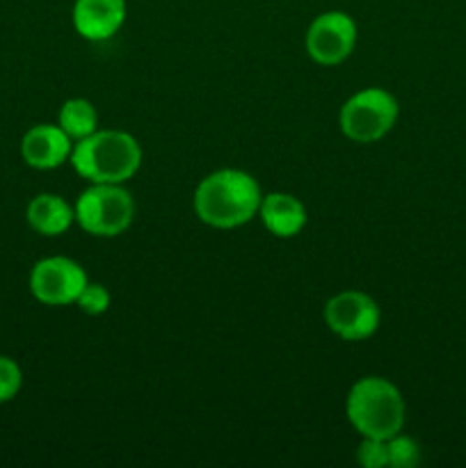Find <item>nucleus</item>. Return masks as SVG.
<instances>
[{
    "instance_id": "f257e3e1",
    "label": "nucleus",
    "mask_w": 466,
    "mask_h": 468,
    "mask_svg": "<svg viewBox=\"0 0 466 468\" xmlns=\"http://www.w3.org/2000/svg\"><path fill=\"white\" fill-rule=\"evenodd\" d=\"M260 187L251 174L219 169L208 174L195 192V213L215 229H236L249 222L260 206Z\"/></svg>"
},
{
    "instance_id": "f03ea898",
    "label": "nucleus",
    "mask_w": 466,
    "mask_h": 468,
    "mask_svg": "<svg viewBox=\"0 0 466 468\" xmlns=\"http://www.w3.org/2000/svg\"><path fill=\"white\" fill-rule=\"evenodd\" d=\"M73 169L91 183H123L135 176L142 165V149L123 131H94L71 149Z\"/></svg>"
},
{
    "instance_id": "7ed1b4c3",
    "label": "nucleus",
    "mask_w": 466,
    "mask_h": 468,
    "mask_svg": "<svg viewBox=\"0 0 466 468\" xmlns=\"http://www.w3.org/2000/svg\"><path fill=\"white\" fill-rule=\"evenodd\" d=\"M350 423L361 437H396L405 425V400L396 384L384 378H364L350 388L345 402Z\"/></svg>"
},
{
    "instance_id": "20e7f679",
    "label": "nucleus",
    "mask_w": 466,
    "mask_h": 468,
    "mask_svg": "<svg viewBox=\"0 0 466 468\" xmlns=\"http://www.w3.org/2000/svg\"><path fill=\"white\" fill-rule=\"evenodd\" d=\"M73 213L87 233L112 238L131 227L135 204L119 183H94L78 197Z\"/></svg>"
},
{
    "instance_id": "39448f33",
    "label": "nucleus",
    "mask_w": 466,
    "mask_h": 468,
    "mask_svg": "<svg viewBox=\"0 0 466 468\" xmlns=\"http://www.w3.org/2000/svg\"><path fill=\"white\" fill-rule=\"evenodd\" d=\"M397 101L388 91L379 87L359 91L352 96L341 110V131L352 142H377L396 126L397 122Z\"/></svg>"
},
{
    "instance_id": "423d86ee",
    "label": "nucleus",
    "mask_w": 466,
    "mask_h": 468,
    "mask_svg": "<svg viewBox=\"0 0 466 468\" xmlns=\"http://www.w3.org/2000/svg\"><path fill=\"white\" fill-rule=\"evenodd\" d=\"M87 286V274L76 261L67 256L41 259L30 272V291L41 304L64 306L78 302V295Z\"/></svg>"
},
{
    "instance_id": "0eeeda50",
    "label": "nucleus",
    "mask_w": 466,
    "mask_h": 468,
    "mask_svg": "<svg viewBox=\"0 0 466 468\" xmlns=\"http://www.w3.org/2000/svg\"><path fill=\"white\" fill-rule=\"evenodd\" d=\"M324 323L343 341H364L377 332L379 306L365 292H338L324 304Z\"/></svg>"
},
{
    "instance_id": "6e6552de",
    "label": "nucleus",
    "mask_w": 466,
    "mask_h": 468,
    "mask_svg": "<svg viewBox=\"0 0 466 468\" xmlns=\"http://www.w3.org/2000/svg\"><path fill=\"white\" fill-rule=\"evenodd\" d=\"M356 41V26L345 12H324L306 30V50L324 67L341 64L352 53Z\"/></svg>"
},
{
    "instance_id": "1a4fd4ad",
    "label": "nucleus",
    "mask_w": 466,
    "mask_h": 468,
    "mask_svg": "<svg viewBox=\"0 0 466 468\" xmlns=\"http://www.w3.org/2000/svg\"><path fill=\"white\" fill-rule=\"evenodd\" d=\"M126 21V0H76L73 26L90 41L110 39Z\"/></svg>"
},
{
    "instance_id": "9d476101",
    "label": "nucleus",
    "mask_w": 466,
    "mask_h": 468,
    "mask_svg": "<svg viewBox=\"0 0 466 468\" xmlns=\"http://www.w3.org/2000/svg\"><path fill=\"white\" fill-rule=\"evenodd\" d=\"M71 137L59 126L39 123L32 126L21 140V155L30 167L55 169L71 155Z\"/></svg>"
},
{
    "instance_id": "9b49d317",
    "label": "nucleus",
    "mask_w": 466,
    "mask_h": 468,
    "mask_svg": "<svg viewBox=\"0 0 466 468\" xmlns=\"http://www.w3.org/2000/svg\"><path fill=\"white\" fill-rule=\"evenodd\" d=\"M259 215L265 229L277 238H292L304 229L306 208L300 199L286 192H272L260 199Z\"/></svg>"
},
{
    "instance_id": "f8f14e48",
    "label": "nucleus",
    "mask_w": 466,
    "mask_h": 468,
    "mask_svg": "<svg viewBox=\"0 0 466 468\" xmlns=\"http://www.w3.org/2000/svg\"><path fill=\"white\" fill-rule=\"evenodd\" d=\"M27 224L41 236H62L76 219L71 206L58 195H37L27 204Z\"/></svg>"
},
{
    "instance_id": "ddd939ff",
    "label": "nucleus",
    "mask_w": 466,
    "mask_h": 468,
    "mask_svg": "<svg viewBox=\"0 0 466 468\" xmlns=\"http://www.w3.org/2000/svg\"><path fill=\"white\" fill-rule=\"evenodd\" d=\"M59 128L71 140H82L96 131V110L87 99H69L59 110Z\"/></svg>"
},
{
    "instance_id": "4468645a",
    "label": "nucleus",
    "mask_w": 466,
    "mask_h": 468,
    "mask_svg": "<svg viewBox=\"0 0 466 468\" xmlns=\"http://www.w3.org/2000/svg\"><path fill=\"white\" fill-rule=\"evenodd\" d=\"M387 451H388V466L391 468H411L418 464L420 451L418 443L409 437H402L400 432L396 437L387 439Z\"/></svg>"
},
{
    "instance_id": "2eb2a0df",
    "label": "nucleus",
    "mask_w": 466,
    "mask_h": 468,
    "mask_svg": "<svg viewBox=\"0 0 466 468\" xmlns=\"http://www.w3.org/2000/svg\"><path fill=\"white\" fill-rule=\"evenodd\" d=\"M21 384L23 373L16 361L0 355V405L16 398L18 391H21Z\"/></svg>"
},
{
    "instance_id": "dca6fc26",
    "label": "nucleus",
    "mask_w": 466,
    "mask_h": 468,
    "mask_svg": "<svg viewBox=\"0 0 466 468\" xmlns=\"http://www.w3.org/2000/svg\"><path fill=\"white\" fill-rule=\"evenodd\" d=\"M78 306L90 315H101L110 306V292L101 283H87L78 295Z\"/></svg>"
},
{
    "instance_id": "f3484780",
    "label": "nucleus",
    "mask_w": 466,
    "mask_h": 468,
    "mask_svg": "<svg viewBox=\"0 0 466 468\" xmlns=\"http://www.w3.org/2000/svg\"><path fill=\"white\" fill-rule=\"evenodd\" d=\"M356 460H359V464L365 466V468L388 466L387 441H382V439L364 437V443H361L359 452H356Z\"/></svg>"
}]
</instances>
